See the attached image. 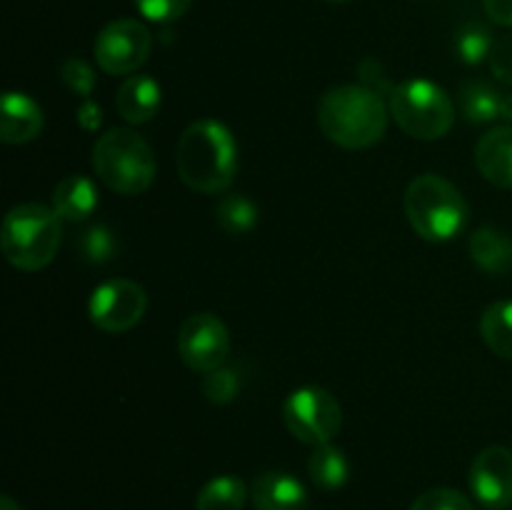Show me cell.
Returning <instances> with one entry per match:
<instances>
[{
	"label": "cell",
	"mask_w": 512,
	"mask_h": 510,
	"mask_svg": "<svg viewBox=\"0 0 512 510\" xmlns=\"http://www.w3.org/2000/svg\"><path fill=\"white\" fill-rule=\"evenodd\" d=\"M410 510H475V505L455 488H430L413 500Z\"/></svg>",
	"instance_id": "26"
},
{
	"label": "cell",
	"mask_w": 512,
	"mask_h": 510,
	"mask_svg": "<svg viewBox=\"0 0 512 510\" xmlns=\"http://www.w3.org/2000/svg\"><path fill=\"white\" fill-rule=\"evenodd\" d=\"M480 335L495 355L512 360V300H498L485 308Z\"/></svg>",
	"instance_id": "21"
},
{
	"label": "cell",
	"mask_w": 512,
	"mask_h": 510,
	"mask_svg": "<svg viewBox=\"0 0 512 510\" xmlns=\"http://www.w3.org/2000/svg\"><path fill=\"white\" fill-rule=\"evenodd\" d=\"M493 35L485 25L468 23L465 28L458 30V38H455V53L463 60L465 65H480L485 58H490L493 53Z\"/></svg>",
	"instance_id": "23"
},
{
	"label": "cell",
	"mask_w": 512,
	"mask_h": 510,
	"mask_svg": "<svg viewBox=\"0 0 512 510\" xmlns=\"http://www.w3.org/2000/svg\"><path fill=\"white\" fill-rule=\"evenodd\" d=\"M283 423L295 440L305 445H328L343 428V408L330 390L305 385L283 403Z\"/></svg>",
	"instance_id": "7"
},
{
	"label": "cell",
	"mask_w": 512,
	"mask_h": 510,
	"mask_svg": "<svg viewBox=\"0 0 512 510\" xmlns=\"http://www.w3.org/2000/svg\"><path fill=\"white\" fill-rule=\"evenodd\" d=\"M63 240V220L53 208L23 203L8 210L0 230V248L13 268L33 273L53 263Z\"/></svg>",
	"instance_id": "3"
},
{
	"label": "cell",
	"mask_w": 512,
	"mask_h": 510,
	"mask_svg": "<svg viewBox=\"0 0 512 510\" xmlns=\"http://www.w3.org/2000/svg\"><path fill=\"white\" fill-rule=\"evenodd\" d=\"M390 115L415 140H440L455 125V103L445 88L425 78L405 80L390 95Z\"/></svg>",
	"instance_id": "6"
},
{
	"label": "cell",
	"mask_w": 512,
	"mask_h": 510,
	"mask_svg": "<svg viewBox=\"0 0 512 510\" xmlns=\"http://www.w3.org/2000/svg\"><path fill=\"white\" fill-rule=\"evenodd\" d=\"M358 75H360V85H365V88L375 90V93L380 95H393L395 85L390 83V78L385 75V68L380 65V60L365 58L363 63L358 65Z\"/></svg>",
	"instance_id": "30"
},
{
	"label": "cell",
	"mask_w": 512,
	"mask_h": 510,
	"mask_svg": "<svg viewBox=\"0 0 512 510\" xmlns=\"http://www.w3.org/2000/svg\"><path fill=\"white\" fill-rule=\"evenodd\" d=\"M60 80H63L70 93L88 100L95 88V70L83 58H68L60 65Z\"/></svg>",
	"instance_id": "27"
},
{
	"label": "cell",
	"mask_w": 512,
	"mask_h": 510,
	"mask_svg": "<svg viewBox=\"0 0 512 510\" xmlns=\"http://www.w3.org/2000/svg\"><path fill=\"white\" fill-rule=\"evenodd\" d=\"M153 50L148 25L133 18H120L105 25L93 45L95 63L108 75H130L145 65Z\"/></svg>",
	"instance_id": "8"
},
{
	"label": "cell",
	"mask_w": 512,
	"mask_h": 510,
	"mask_svg": "<svg viewBox=\"0 0 512 510\" xmlns=\"http://www.w3.org/2000/svg\"><path fill=\"white\" fill-rule=\"evenodd\" d=\"M78 125L83 130H88V133H95L103 125V108L98 103H93L90 98L83 100L78 108Z\"/></svg>",
	"instance_id": "31"
},
{
	"label": "cell",
	"mask_w": 512,
	"mask_h": 510,
	"mask_svg": "<svg viewBox=\"0 0 512 510\" xmlns=\"http://www.w3.org/2000/svg\"><path fill=\"white\" fill-rule=\"evenodd\" d=\"M308 473L320 490H340L350 478V463L333 443L318 445L308 458Z\"/></svg>",
	"instance_id": "19"
},
{
	"label": "cell",
	"mask_w": 512,
	"mask_h": 510,
	"mask_svg": "<svg viewBox=\"0 0 512 510\" xmlns=\"http://www.w3.org/2000/svg\"><path fill=\"white\" fill-rule=\"evenodd\" d=\"M178 355L195 373L220 368L230 355L228 325L213 313L188 315L178 330Z\"/></svg>",
	"instance_id": "10"
},
{
	"label": "cell",
	"mask_w": 512,
	"mask_h": 510,
	"mask_svg": "<svg viewBox=\"0 0 512 510\" xmlns=\"http://www.w3.org/2000/svg\"><path fill=\"white\" fill-rule=\"evenodd\" d=\"M470 258L490 275H508L512 270V238L498 228H480L470 235Z\"/></svg>",
	"instance_id": "17"
},
{
	"label": "cell",
	"mask_w": 512,
	"mask_h": 510,
	"mask_svg": "<svg viewBox=\"0 0 512 510\" xmlns=\"http://www.w3.org/2000/svg\"><path fill=\"white\" fill-rule=\"evenodd\" d=\"M500 118L512 125V93H503V105H500Z\"/></svg>",
	"instance_id": "33"
},
{
	"label": "cell",
	"mask_w": 512,
	"mask_h": 510,
	"mask_svg": "<svg viewBox=\"0 0 512 510\" xmlns=\"http://www.w3.org/2000/svg\"><path fill=\"white\" fill-rule=\"evenodd\" d=\"M93 170L113 193L140 195L155 180L153 148L135 130L110 128L95 140Z\"/></svg>",
	"instance_id": "5"
},
{
	"label": "cell",
	"mask_w": 512,
	"mask_h": 510,
	"mask_svg": "<svg viewBox=\"0 0 512 510\" xmlns=\"http://www.w3.org/2000/svg\"><path fill=\"white\" fill-rule=\"evenodd\" d=\"M328 3H345V0H328Z\"/></svg>",
	"instance_id": "35"
},
{
	"label": "cell",
	"mask_w": 512,
	"mask_h": 510,
	"mask_svg": "<svg viewBox=\"0 0 512 510\" xmlns=\"http://www.w3.org/2000/svg\"><path fill=\"white\" fill-rule=\"evenodd\" d=\"M190 3L193 0H135V8L140 10L145 20L158 25L175 23L178 18H183L188 13Z\"/></svg>",
	"instance_id": "28"
},
{
	"label": "cell",
	"mask_w": 512,
	"mask_h": 510,
	"mask_svg": "<svg viewBox=\"0 0 512 510\" xmlns=\"http://www.w3.org/2000/svg\"><path fill=\"white\" fill-rule=\"evenodd\" d=\"M148 308V295L143 285L128 278H115L98 285L90 295L88 313L90 320L103 333H125L143 320Z\"/></svg>",
	"instance_id": "9"
},
{
	"label": "cell",
	"mask_w": 512,
	"mask_h": 510,
	"mask_svg": "<svg viewBox=\"0 0 512 510\" xmlns=\"http://www.w3.org/2000/svg\"><path fill=\"white\" fill-rule=\"evenodd\" d=\"M475 165L490 185L512 190V125L493 128L478 140Z\"/></svg>",
	"instance_id": "13"
},
{
	"label": "cell",
	"mask_w": 512,
	"mask_h": 510,
	"mask_svg": "<svg viewBox=\"0 0 512 510\" xmlns=\"http://www.w3.org/2000/svg\"><path fill=\"white\" fill-rule=\"evenodd\" d=\"M215 215H218V225L228 235H245L258 223V208L248 195L240 193L223 195V200L215 208Z\"/></svg>",
	"instance_id": "22"
},
{
	"label": "cell",
	"mask_w": 512,
	"mask_h": 510,
	"mask_svg": "<svg viewBox=\"0 0 512 510\" xmlns=\"http://www.w3.org/2000/svg\"><path fill=\"white\" fill-rule=\"evenodd\" d=\"M248 485L238 475H218L200 488L195 510H243L248 500Z\"/></svg>",
	"instance_id": "20"
},
{
	"label": "cell",
	"mask_w": 512,
	"mask_h": 510,
	"mask_svg": "<svg viewBox=\"0 0 512 510\" xmlns=\"http://www.w3.org/2000/svg\"><path fill=\"white\" fill-rule=\"evenodd\" d=\"M43 130V108L30 95L8 90L0 110V138L8 145H23L35 140Z\"/></svg>",
	"instance_id": "14"
},
{
	"label": "cell",
	"mask_w": 512,
	"mask_h": 510,
	"mask_svg": "<svg viewBox=\"0 0 512 510\" xmlns=\"http://www.w3.org/2000/svg\"><path fill=\"white\" fill-rule=\"evenodd\" d=\"M175 165L180 180L195 193H225L238 173V143L220 120H195L180 135Z\"/></svg>",
	"instance_id": "1"
},
{
	"label": "cell",
	"mask_w": 512,
	"mask_h": 510,
	"mask_svg": "<svg viewBox=\"0 0 512 510\" xmlns=\"http://www.w3.org/2000/svg\"><path fill=\"white\" fill-rule=\"evenodd\" d=\"M255 510H310L305 485L285 470H265L250 485Z\"/></svg>",
	"instance_id": "12"
},
{
	"label": "cell",
	"mask_w": 512,
	"mask_h": 510,
	"mask_svg": "<svg viewBox=\"0 0 512 510\" xmlns=\"http://www.w3.org/2000/svg\"><path fill=\"white\" fill-rule=\"evenodd\" d=\"M458 103L470 123H493L500 118L503 93L485 80H465L458 90Z\"/></svg>",
	"instance_id": "18"
},
{
	"label": "cell",
	"mask_w": 512,
	"mask_h": 510,
	"mask_svg": "<svg viewBox=\"0 0 512 510\" xmlns=\"http://www.w3.org/2000/svg\"><path fill=\"white\" fill-rule=\"evenodd\" d=\"M470 490L488 510H505L512 505V450L490 445L475 455L470 465Z\"/></svg>",
	"instance_id": "11"
},
{
	"label": "cell",
	"mask_w": 512,
	"mask_h": 510,
	"mask_svg": "<svg viewBox=\"0 0 512 510\" xmlns=\"http://www.w3.org/2000/svg\"><path fill=\"white\" fill-rule=\"evenodd\" d=\"M405 215L415 233L428 243H448L468 223V203L448 178L435 173L418 175L405 190Z\"/></svg>",
	"instance_id": "4"
},
{
	"label": "cell",
	"mask_w": 512,
	"mask_h": 510,
	"mask_svg": "<svg viewBox=\"0 0 512 510\" xmlns=\"http://www.w3.org/2000/svg\"><path fill=\"white\" fill-rule=\"evenodd\" d=\"M483 5L493 23L512 28V0H483Z\"/></svg>",
	"instance_id": "32"
},
{
	"label": "cell",
	"mask_w": 512,
	"mask_h": 510,
	"mask_svg": "<svg viewBox=\"0 0 512 510\" xmlns=\"http://www.w3.org/2000/svg\"><path fill=\"white\" fill-rule=\"evenodd\" d=\"M98 200V188H95L93 180L85 178V175H68L53 188V205L50 208L55 210L60 220L80 223L95 213Z\"/></svg>",
	"instance_id": "16"
},
{
	"label": "cell",
	"mask_w": 512,
	"mask_h": 510,
	"mask_svg": "<svg viewBox=\"0 0 512 510\" xmlns=\"http://www.w3.org/2000/svg\"><path fill=\"white\" fill-rule=\"evenodd\" d=\"M78 250L85 263L105 265L108 260H113L115 250H118V240H115L113 230L108 225H93V228L83 230L78 235Z\"/></svg>",
	"instance_id": "24"
},
{
	"label": "cell",
	"mask_w": 512,
	"mask_h": 510,
	"mask_svg": "<svg viewBox=\"0 0 512 510\" xmlns=\"http://www.w3.org/2000/svg\"><path fill=\"white\" fill-rule=\"evenodd\" d=\"M160 103H163V90L150 75H128L115 95V108L130 125L150 123L158 115Z\"/></svg>",
	"instance_id": "15"
},
{
	"label": "cell",
	"mask_w": 512,
	"mask_h": 510,
	"mask_svg": "<svg viewBox=\"0 0 512 510\" xmlns=\"http://www.w3.org/2000/svg\"><path fill=\"white\" fill-rule=\"evenodd\" d=\"M238 390H240V378L233 368H228V365H220V368L210 370V373L203 375V395L208 403L213 405L233 403Z\"/></svg>",
	"instance_id": "25"
},
{
	"label": "cell",
	"mask_w": 512,
	"mask_h": 510,
	"mask_svg": "<svg viewBox=\"0 0 512 510\" xmlns=\"http://www.w3.org/2000/svg\"><path fill=\"white\" fill-rule=\"evenodd\" d=\"M0 510H23V508H20L10 495H3V498H0Z\"/></svg>",
	"instance_id": "34"
},
{
	"label": "cell",
	"mask_w": 512,
	"mask_h": 510,
	"mask_svg": "<svg viewBox=\"0 0 512 510\" xmlns=\"http://www.w3.org/2000/svg\"><path fill=\"white\" fill-rule=\"evenodd\" d=\"M490 70L500 83L512 85V33L495 40L493 53H490Z\"/></svg>",
	"instance_id": "29"
},
{
	"label": "cell",
	"mask_w": 512,
	"mask_h": 510,
	"mask_svg": "<svg viewBox=\"0 0 512 510\" xmlns=\"http://www.w3.org/2000/svg\"><path fill=\"white\" fill-rule=\"evenodd\" d=\"M390 108L383 95L365 85H338L318 105V125L325 138L343 150H365L383 140Z\"/></svg>",
	"instance_id": "2"
}]
</instances>
